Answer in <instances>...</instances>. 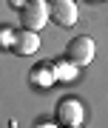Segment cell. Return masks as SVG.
I'll use <instances>...</instances> for the list:
<instances>
[{"label": "cell", "mask_w": 108, "mask_h": 128, "mask_svg": "<svg viewBox=\"0 0 108 128\" xmlns=\"http://www.w3.org/2000/svg\"><path fill=\"white\" fill-rule=\"evenodd\" d=\"M17 17H20V26H23V28L40 32L51 14H48V6H46L43 0H26V6L17 9Z\"/></svg>", "instance_id": "obj_1"}, {"label": "cell", "mask_w": 108, "mask_h": 128, "mask_svg": "<svg viewBox=\"0 0 108 128\" xmlns=\"http://www.w3.org/2000/svg\"><path fill=\"white\" fill-rule=\"evenodd\" d=\"M66 60L71 66H77V68H82V66H88L91 60H94V40L86 34L74 37L71 43L66 46Z\"/></svg>", "instance_id": "obj_2"}, {"label": "cell", "mask_w": 108, "mask_h": 128, "mask_svg": "<svg viewBox=\"0 0 108 128\" xmlns=\"http://www.w3.org/2000/svg\"><path fill=\"white\" fill-rule=\"evenodd\" d=\"M48 14H51V20L57 26L68 28V26L77 23V3H74V0H51Z\"/></svg>", "instance_id": "obj_3"}, {"label": "cell", "mask_w": 108, "mask_h": 128, "mask_svg": "<svg viewBox=\"0 0 108 128\" xmlns=\"http://www.w3.org/2000/svg\"><path fill=\"white\" fill-rule=\"evenodd\" d=\"M0 40H3L6 46H12V43H14V37H12V32H3V34H0Z\"/></svg>", "instance_id": "obj_7"}, {"label": "cell", "mask_w": 108, "mask_h": 128, "mask_svg": "<svg viewBox=\"0 0 108 128\" xmlns=\"http://www.w3.org/2000/svg\"><path fill=\"white\" fill-rule=\"evenodd\" d=\"M57 120L63 122V128H77L82 122V105L77 100H60L57 102Z\"/></svg>", "instance_id": "obj_4"}, {"label": "cell", "mask_w": 108, "mask_h": 128, "mask_svg": "<svg viewBox=\"0 0 108 128\" xmlns=\"http://www.w3.org/2000/svg\"><path fill=\"white\" fill-rule=\"evenodd\" d=\"M12 48L17 51V54H34L37 48H40V34L32 32V28H20L17 34H14V43H12Z\"/></svg>", "instance_id": "obj_5"}, {"label": "cell", "mask_w": 108, "mask_h": 128, "mask_svg": "<svg viewBox=\"0 0 108 128\" xmlns=\"http://www.w3.org/2000/svg\"><path fill=\"white\" fill-rule=\"evenodd\" d=\"M51 80H54V71H48L46 66H34V71H32V82H34V86H37V82L48 86Z\"/></svg>", "instance_id": "obj_6"}, {"label": "cell", "mask_w": 108, "mask_h": 128, "mask_svg": "<svg viewBox=\"0 0 108 128\" xmlns=\"http://www.w3.org/2000/svg\"><path fill=\"white\" fill-rule=\"evenodd\" d=\"M9 3L14 6V9H23V6H26V0H9Z\"/></svg>", "instance_id": "obj_8"}]
</instances>
